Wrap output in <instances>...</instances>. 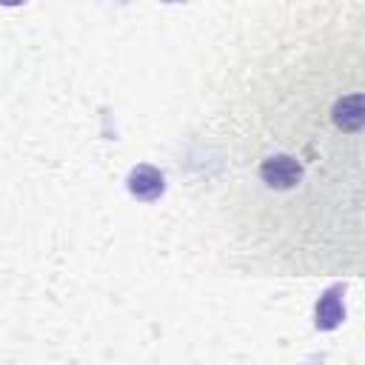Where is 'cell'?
I'll use <instances>...</instances> for the list:
<instances>
[{
    "instance_id": "obj_1",
    "label": "cell",
    "mask_w": 365,
    "mask_h": 365,
    "mask_svg": "<svg viewBox=\"0 0 365 365\" xmlns=\"http://www.w3.org/2000/svg\"><path fill=\"white\" fill-rule=\"evenodd\" d=\"M299 177H302V165H299L294 157H288V154L268 157V160H262V165H259V180H262L265 185H271V188H279V191L294 188V185L299 182Z\"/></svg>"
},
{
    "instance_id": "obj_2",
    "label": "cell",
    "mask_w": 365,
    "mask_h": 365,
    "mask_svg": "<svg viewBox=\"0 0 365 365\" xmlns=\"http://www.w3.org/2000/svg\"><path fill=\"white\" fill-rule=\"evenodd\" d=\"M334 120L342 131H359L362 128V120H365V108H362V94L354 91L351 97H342L336 106H334Z\"/></svg>"
},
{
    "instance_id": "obj_3",
    "label": "cell",
    "mask_w": 365,
    "mask_h": 365,
    "mask_svg": "<svg viewBox=\"0 0 365 365\" xmlns=\"http://www.w3.org/2000/svg\"><path fill=\"white\" fill-rule=\"evenodd\" d=\"M131 191L143 200H154L160 191H163V177L160 171H154L151 165H140L134 174H131Z\"/></svg>"
}]
</instances>
